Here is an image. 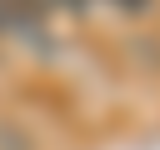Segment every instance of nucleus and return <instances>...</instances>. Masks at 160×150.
I'll use <instances>...</instances> for the list:
<instances>
[{
	"mask_svg": "<svg viewBox=\"0 0 160 150\" xmlns=\"http://www.w3.org/2000/svg\"><path fill=\"white\" fill-rule=\"evenodd\" d=\"M115 5H120V10H145L150 0H115Z\"/></svg>",
	"mask_w": 160,
	"mask_h": 150,
	"instance_id": "f03ea898",
	"label": "nucleus"
},
{
	"mask_svg": "<svg viewBox=\"0 0 160 150\" xmlns=\"http://www.w3.org/2000/svg\"><path fill=\"white\" fill-rule=\"evenodd\" d=\"M0 35H15V40H25V45H50L40 15H30V10L15 5V0H0Z\"/></svg>",
	"mask_w": 160,
	"mask_h": 150,
	"instance_id": "f257e3e1",
	"label": "nucleus"
}]
</instances>
